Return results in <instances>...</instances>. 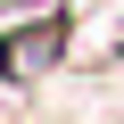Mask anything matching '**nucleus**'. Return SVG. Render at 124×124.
Returning <instances> with one entry per match:
<instances>
[{
	"instance_id": "f257e3e1",
	"label": "nucleus",
	"mask_w": 124,
	"mask_h": 124,
	"mask_svg": "<svg viewBox=\"0 0 124 124\" xmlns=\"http://www.w3.org/2000/svg\"><path fill=\"white\" fill-rule=\"evenodd\" d=\"M66 41H75V25H66V17H33L25 33L0 41V83H41L58 58H66Z\"/></svg>"
}]
</instances>
